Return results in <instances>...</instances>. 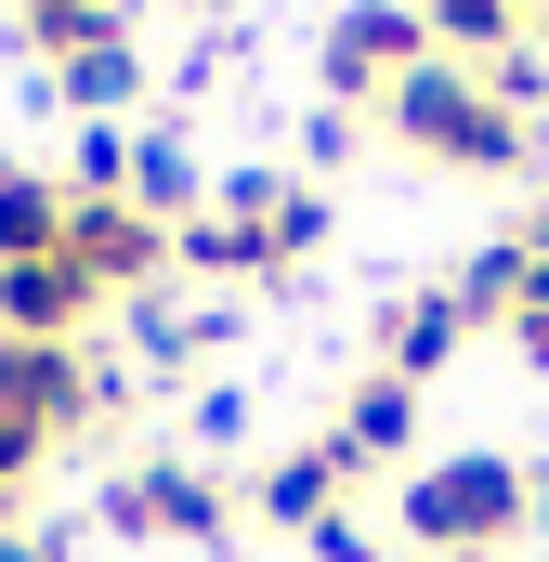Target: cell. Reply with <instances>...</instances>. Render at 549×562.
Wrapping results in <instances>:
<instances>
[{
	"label": "cell",
	"mask_w": 549,
	"mask_h": 562,
	"mask_svg": "<svg viewBox=\"0 0 549 562\" xmlns=\"http://www.w3.org/2000/svg\"><path fill=\"white\" fill-rule=\"evenodd\" d=\"M524 249H537V262H549V210H537V223H524Z\"/></svg>",
	"instance_id": "cell-21"
},
{
	"label": "cell",
	"mask_w": 549,
	"mask_h": 562,
	"mask_svg": "<svg viewBox=\"0 0 549 562\" xmlns=\"http://www.w3.org/2000/svg\"><path fill=\"white\" fill-rule=\"evenodd\" d=\"M53 92H66V119H119V105L144 92V53H132V40H92V53L53 66Z\"/></svg>",
	"instance_id": "cell-15"
},
{
	"label": "cell",
	"mask_w": 549,
	"mask_h": 562,
	"mask_svg": "<svg viewBox=\"0 0 549 562\" xmlns=\"http://www.w3.org/2000/svg\"><path fill=\"white\" fill-rule=\"evenodd\" d=\"M524 524H537V471H524V458H497V445L418 458L406 497H393V537L432 550V562H484V550H511Z\"/></svg>",
	"instance_id": "cell-1"
},
{
	"label": "cell",
	"mask_w": 549,
	"mask_h": 562,
	"mask_svg": "<svg viewBox=\"0 0 549 562\" xmlns=\"http://www.w3.org/2000/svg\"><path fill=\"white\" fill-rule=\"evenodd\" d=\"M105 524H119V537H157V550H210V537H223V484H210L197 458H132V471L105 484Z\"/></svg>",
	"instance_id": "cell-4"
},
{
	"label": "cell",
	"mask_w": 549,
	"mask_h": 562,
	"mask_svg": "<svg viewBox=\"0 0 549 562\" xmlns=\"http://www.w3.org/2000/svg\"><path fill=\"white\" fill-rule=\"evenodd\" d=\"M418 40H432L445 66H497V53L524 40V13H511V0H418Z\"/></svg>",
	"instance_id": "cell-14"
},
{
	"label": "cell",
	"mask_w": 549,
	"mask_h": 562,
	"mask_svg": "<svg viewBox=\"0 0 549 562\" xmlns=\"http://www.w3.org/2000/svg\"><path fill=\"white\" fill-rule=\"evenodd\" d=\"M327 458H340V484H354V471H393V458H418V393L367 367V380L340 393V419H327Z\"/></svg>",
	"instance_id": "cell-9"
},
{
	"label": "cell",
	"mask_w": 549,
	"mask_h": 562,
	"mask_svg": "<svg viewBox=\"0 0 549 562\" xmlns=\"http://www.w3.org/2000/svg\"><path fill=\"white\" fill-rule=\"evenodd\" d=\"M210 223L236 236L249 276H288V262L327 249V183H314V170H236V183L210 196Z\"/></svg>",
	"instance_id": "cell-3"
},
{
	"label": "cell",
	"mask_w": 549,
	"mask_h": 562,
	"mask_svg": "<svg viewBox=\"0 0 549 562\" xmlns=\"http://www.w3.org/2000/svg\"><path fill=\"white\" fill-rule=\"evenodd\" d=\"M458 340H471V314H458V288H418V301H393V327H380V380H406V393H432Z\"/></svg>",
	"instance_id": "cell-11"
},
{
	"label": "cell",
	"mask_w": 549,
	"mask_h": 562,
	"mask_svg": "<svg viewBox=\"0 0 549 562\" xmlns=\"http://www.w3.org/2000/svg\"><path fill=\"white\" fill-rule=\"evenodd\" d=\"M92 353L79 340H0V431H26V445H66V431L92 419Z\"/></svg>",
	"instance_id": "cell-5"
},
{
	"label": "cell",
	"mask_w": 549,
	"mask_h": 562,
	"mask_svg": "<svg viewBox=\"0 0 549 562\" xmlns=\"http://www.w3.org/2000/svg\"><path fill=\"white\" fill-rule=\"evenodd\" d=\"M66 262L105 288V301H119V288L170 276V223H144L132 196H79V210H66Z\"/></svg>",
	"instance_id": "cell-7"
},
{
	"label": "cell",
	"mask_w": 549,
	"mask_h": 562,
	"mask_svg": "<svg viewBox=\"0 0 549 562\" xmlns=\"http://www.w3.org/2000/svg\"><path fill=\"white\" fill-rule=\"evenodd\" d=\"M380 119H393L432 170H484V183L537 157V119H511V105L484 92V66H445V53H418L406 79L380 92Z\"/></svg>",
	"instance_id": "cell-2"
},
{
	"label": "cell",
	"mask_w": 549,
	"mask_h": 562,
	"mask_svg": "<svg viewBox=\"0 0 549 562\" xmlns=\"http://www.w3.org/2000/svg\"><path fill=\"white\" fill-rule=\"evenodd\" d=\"M66 196H132V119H79V144H66Z\"/></svg>",
	"instance_id": "cell-16"
},
{
	"label": "cell",
	"mask_w": 549,
	"mask_h": 562,
	"mask_svg": "<svg viewBox=\"0 0 549 562\" xmlns=\"http://www.w3.org/2000/svg\"><path fill=\"white\" fill-rule=\"evenodd\" d=\"M0 524H13V497H0Z\"/></svg>",
	"instance_id": "cell-22"
},
{
	"label": "cell",
	"mask_w": 549,
	"mask_h": 562,
	"mask_svg": "<svg viewBox=\"0 0 549 562\" xmlns=\"http://www.w3.org/2000/svg\"><path fill=\"white\" fill-rule=\"evenodd\" d=\"M524 262H537L524 236H511V249H471V262H458V314H511V301H524Z\"/></svg>",
	"instance_id": "cell-17"
},
{
	"label": "cell",
	"mask_w": 549,
	"mask_h": 562,
	"mask_svg": "<svg viewBox=\"0 0 549 562\" xmlns=\"http://www.w3.org/2000/svg\"><path fill=\"white\" fill-rule=\"evenodd\" d=\"M418 53H432V40H418V0H340L314 66H327V92H340V105H380Z\"/></svg>",
	"instance_id": "cell-6"
},
{
	"label": "cell",
	"mask_w": 549,
	"mask_h": 562,
	"mask_svg": "<svg viewBox=\"0 0 549 562\" xmlns=\"http://www.w3.org/2000/svg\"><path fill=\"white\" fill-rule=\"evenodd\" d=\"M249 510H262L274 537H327V524H340V458H327V445H288V458H262Z\"/></svg>",
	"instance_id": "cell-10"
},
{
	"label": "cell",
	"mask_w": 549,
	"mask_h": 562,
	"mask_svg": "<svg viewBox=\"0 0 549 562\" xmlns=\"http://www.w3.org/2000/svg\"><path fill=\"white\" fill-rule=\"evenodd\" d=\"M314 562H380V537H367V524H354V510H340V524H327V537H314Z\"/></svg>",
	"instance_id": "cell-20"
},
{
	"label": "cell",
	"mask_w": 549,
	"mask_h": 562,
	"mask_svg": "<svg viewBox=\"0 0 549 562\" xmlns=\"http://www.w3.org/2000/svg\"><path fill=\"white\" fill-rule=\"evenodd\" d=\"M105 314V288L79 276L66 249H40V262H0V340H79Z\"/></svg>",
	"instance_id": "cell-8"
},
{
	"label": "cell",
	"mask_w": 549,
	"mask_h": 562,
	"mask_svg": "<svg viewBox=\"0 0 549 562\" xmlns=\"http://www.w3.org/2000/svg\"><path fill=\"white\" fill-rule=\"evenodd\" d=\"M66 170H13L0 157V262H40V249H66Z\"/></svg>",
	"instance_id": "cell-12"
},
{
	"label": "cell",
	"mask_w": 549,
	"mask_h": 562,
	"mask_svg": "<svg viewBox=\"0 0 549 562\" xmlns=\"http://www.w3.org/2000/svg\"><path fill=\"white\" fill-rule=\"evenodd\" d=\"M0 562H79L66 524H0Z\"/></svg>",
	"instance_id": "cell-19"
},
{
	"label": "cell",
	"mask_w": 549,
	"mask_h": 562,
	"mask_svg": "<svg viewBox=\"0 0 549 562\" xmlns=\"http://www.w3.org/2000/svg\"><path fill=\"white\" fill-rule=\"evenodd\" d=\"M511 13H524V0H511Z\"/></svg>",
	"instance_id": "cell-23"
},
{
	"label": "cell",
	"mask_w": 549,
	"mask_h": 562,
	"mask_svg": "<svg viewBox=\"0 0 549 562\" xmlns=\"http://www.w3.org/2000/svg\"><path fill=\"white\" fill-rule=\"evenodd\" d=\"M497 327H511V353H524V367L549 380V262H524V301H511Z\"/></svg>",
	"instance_id": "cell-18"
},
{
	"label": "cell",
	"mask_w": 549,
	"mask_h": 562,
	"mask_svg": "<svg viewBox=\"0 0 549 562\" xmlns=\"http://www.w3.org/2000/svg\"><path fill=\"white\" fill-rule=\"evenodd\" d=\"M132 210H144V223H197V210H210L183 132H132Z\"/></svg>",
	"instance_id": "cell-13"
}]
</instances>
